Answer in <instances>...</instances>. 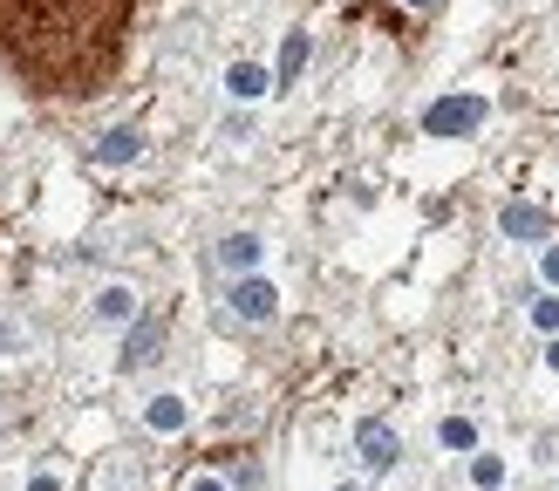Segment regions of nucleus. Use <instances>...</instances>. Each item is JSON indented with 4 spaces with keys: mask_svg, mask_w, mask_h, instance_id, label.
Listing matches in <instances>:
<instances>
[{
    "mask_svg": "<svg viewBox=\"0 0 559 491\" xmlns=\"http://www.w3.org/2000/svg\"><path fill=\"white\" fill-rule=\"evenodd\" d=\"M225 307H232L239 321H273V314H280V287H273V280H260V273H246V280H232Z\"/></svg>",
    "mask_w": 559,
    "mask_h": 491,
    "instance_id": "3",
    "label": "nucleus"
},
{
    "mask_svg": "<svg viewBox=\"0 0 559 491\" xmlns=\"http://www.w3.org/2000/svg\"><path fill=\"white\" fill-rule=\"evenodd\" d=\"M410 7H437V0H410Z\"/></svg>",
    "mask_w": 559,
    "mask_h": 491,
    "instance_id": "20",
    "label": "nucleus"
},
{
    "mask_svg": "<svg viewBox=\"0 0 559 491\" xmlns=\"http://www.w3.org/2000/svg\"><path fill=\"white\" fill-rule=\"evenodd\" d=\"M532 321H539L546 335H559V301H553V294H546V301H532Z\"/></svg>",
    "mask_w": 559,
    "mask_h": 491,
    "instance_id": "15",
    "label": "nucleus"
},
{
    "mask_svg": "<svg viewBox=\"0 0 559 491\" xmlns=\"http://www.w3.org/2000/svg\"><path fill=\"white\" fill-rule=\"evenodd\" d=\"M157 341H164V328H157V321H144V328L130 335V355H123V369H150V362H157Z\"/></svg>",
    "mask_w": 559,
    "mask_h": 491,
    "instance_id": "11",
    "label": "nucleus"
},
{
    "mask_svg": "<svg viewBox=\"0 0 559 491\" xmlns=\"http://www.w3.org/2000/svg\"><path fill=\"white\" fill-rule=\"evenodd\" d=\"M198 491H225V478H198Z\"/></svg>",
    "mask_w": 559,
    "mask_h": 491,
    "instance_id": "18",
    "label": "nucleus"
},
{
    "mask_svg": "<svg viewBox=\"0 0 559 491\" xmlns=\"http://www.w3.org/2000/svg\"><path fill=\"white\" fill-rule=\"evenodd\" d=\"M307 48H314V41H307V28H287V41H280V69H273V82H280V89H294V82H300V69H307Z\"/></svg>",
    "mask_w": 559,
    "mask_h": 491,
    "instance_id": "5",
    "label": "nucleus"
},
{
    "mask_svg": "<svg viewBox=\"0 0 559 491\" xmlns=\"http://www.w3.org/2000/svg\"><path fill=\"white\" fill-rule=\"evenodd\" d=\"M225 89H232L239 103H253V96H266V89H273V76H266V69H253V62H232V69H225Z\"/></svg>",
    "mask_w": 559,
    "mask_h": 491,
    "instance_id": "7",
    "label": "nucleus"
},
{
    "mask_svg": "<svg viewBox=\"0 0 559 491\" xmlns=\"http://www.w3.org/2000/svg\"><path fill=\"white\" fill-rule=\"evenodd\" d=\"M437 437H444L450 451H471V444H478V430H471V416H444V430H437Z\"/></svg>",
    "mask_w": 559,
    "mask_h": 491,
    "instance_id": "14",
    "label": "nucleus"
},
{
    "mask_svg": "<svg viewBox=\"0 0 559 491\" xmlns=\"http://www.w3.org/2000/svg\"><path fill=\"white\" fill-rule=\"evenodd\" d=\"M260 239H253V232H232V239H225L219 246V260H225V273H239V280H246V273H253V266H260Z\"/></svg>",
    "mask_w": 559,
    "mask_h": 491,
    "instance_id": "6",
    "label": "nucleus"
},
{
    "mask_svg": "<svg viewBox=\"0 0 559 491\" xmlns=\"http://www.w3.org/2000/svg\"><path fill=\"white\" fill-rule=\"evenodd\" d=\"M485 116H491L485 96H444L423 110V137H471V130H485Z\"/></svg>",
    "mask_w": 559,
    "mask_h": 491,
    "instance_id": "2",
    "label": "nucleus"
},
{
    "mask_svg": "<svg viewBox=\"0 0 559 491\" xmlns=\"http://www.w3.org/2000/svg\"><path fill=\"white\" fill-rule=\"evenodd\" d=\"M539 280H546V287H559V246H546V253H539Z\"/></svg>",
    "mask_w": 559,
    "mask_h": 491,
    "instance_id": "16",
    "label": "nucleus"
},
{
    "mask_svg": "<svg viewBox=\"0 0 559 491\" xmlns=\"http://www.w3.org/2000/svg\"><path fill=\"white\" fill-rule=\"evenodd\" d=\"M96 314H103V321H116V328H123V321H137V294H130V287L116 280V287H103V294H96Z\"/></svg>",
    "mask_w": 559,
    "mask_h": 491,
    "instance_id": "8",
    "label": "nucleus"
},
{
    "mask_svg": "<svg viewBox=\"0 0 559 491\" xmlns=\"http://www.w3.org/2000/svg\"><path fill=\"white\" fill-rule=\"evenodd\" d=\"M28 491H62V485H55L48 471H35V478H28Z\"/></svg>",
    "mask_w": 559,
    "mask_h": 491,
    "instance_id": "17",
    "label": "nucleus"
},
{
    "mask_svg": "<svg viewBox=\"0 0 559 491\" xmlns=\"http://www.w3.org/2000/svg\"><path fill=\"white\" fill-rule=\"evenodd\" d=\"M341 491H362V485H341Z\"/></svg>",
    "mask_w": 559,
    "mask_h": 491,
    "instance_id": "21",
    "label": "nucleus"
},
{
    "mask_svg": "<svg viewBox=\"0 0 559 491\" xmlns=\"http://www.w3.org/2000/svg\"><path fill=\"white\" fill-rule=\"evenodd\" d=\"M355 451H362V464H369V471H389V464H403V444H396V430H389L382 416H369V423L355 430Z\"/></svg>",
    "mask_w": 559,
    "mask_h": 491,
    "instance_id": "4",
    "label": "nucleus"
},
{
    "mask_svg": "<svg viewBox=\"0 0 559 491\" xmlns=\"http://www.w3.org/2000/svg\"><path fill=\"white\" fill-rule=\"evenodd\" d=\"M137 151H144V144H137V130H103V144H96V164H130Z\"/></svg>",
    "mask_w": 559,
    "mask_h": 491,
    "instance_id": "10",
    "label": "nucleus"
},
{
    "mask_svg": "<svg viewBox=\"0 0 559 491\" xmlns=\"http://www.w3.org/2000/svg\"><path fill=\"white\" fill-rule=\"evenodd\" d=\"M546 369H559V341H553V348H546Z\"/></svg>",
    "mask_w": 559,
    "mask_h": 491,
    "instance_id": "19",
    "label": "nucleus"
},
{
    "mask_svg": "<svg viewBox=\"0 0 559 491\" xmlns=\"http://www.w3.org/2000/svg\"><path fill=\"white\" fill-rule=\"evenodd\" d=\"M471 485H478V491H505V457L478 451V457H471Z\"/></svg>",
    "mask_w": 559,
    "mask_h": 491,
    "instance_id": "13",
    "label": "nucleus"
},
{
    "mask_svg": "<svg viewBox=\"0 0 559 491\" xmlns=\"http://www.w3.org/2000/svg\"><path fill=\"white\" fill-rule=\"evenodd\" d=\"M137 0H0V69L55 103L103 96L123 69Z\"/></svg>",
    "mask_w": 559,
    "mask_h": 491,
    "instance_id": "1",
    "label": "nucleus"
},
{
    "mask_svg": "<svg viewBox=\"0 0 559 491\" xmlns=\"http://www.w3.org/2000/svg\"><path fill=\"white\" fill-rule=\"evenodd\" d=\"M498 226L512 232V239H546V219H539L532 205H505V219H498Z\"/></svg>",
    "mask_w": 559,
    "mask_h": 491,
    "instance_id": "12",
    "label": "nucleus"
},
{
    "mask_svg": "<svg viewBox=\"0 0 559 491\" xmlns=\"http://www.w3.org/2000/svg\"><path fill=\"white\" fill-rule=\"evenodd\" d=\"M144 423H150V430H185V396H150Z\"/></svg>",
    "mask_w": 559,
    "mask_h": 491,
    "instance_id": "9",
    "label": "nucleus"
}]
</instances>
